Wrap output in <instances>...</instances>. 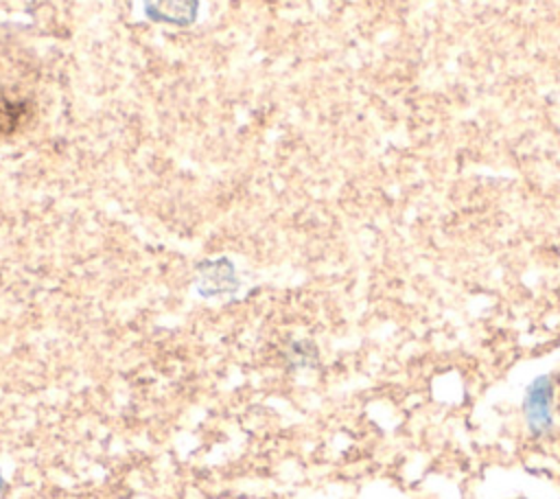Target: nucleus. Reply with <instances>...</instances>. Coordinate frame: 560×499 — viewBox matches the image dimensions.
I'll return each mask as SVG.
<instances>
[{"label": "nucleus", "mask_w": 560, "mask_h": 499, "mask_svg": "<svg viewBox=\"0 0 560 499\" xmlns=\"http://www.w3.org/2000/svg\"><path fill=\"white\" fill-rule=\"evenodd\" d=\"M28 118V103L13 94L0 92V136L18 131Z\"/></svg>", "instance_id": "1"}, {"label": "nucleus", "mask_w": 560, "mask_h": 499, "mask_svg": "<svg viewBox=\"0 0 560 499\" xmlns=\"http://www.w3.org/2000/svg\"><path fill=\"white\" fill-rule=\"evenodd\" d=\"M556 385H558V407H560V374L556 376Z\"/></svg>", "instance_id": "2"}]
</instances>
